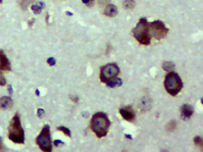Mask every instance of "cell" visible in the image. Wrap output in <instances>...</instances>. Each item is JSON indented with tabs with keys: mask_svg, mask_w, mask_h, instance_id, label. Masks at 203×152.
Returning a JSON list of instances; mask_svg holds the SVG:
<instances>
[{
	"mask_svg": "<svg viewBox=\"0 0 203 152\" xmlns=\"http://www.w3.org/2000/svg\"><path fill=\"white\" fill-rule=\"evenodd\" d=\"M44 114H45V111L43 109H42V108L38 109V110H37V115H38L39 117H42V116Z\"/></svg>",
	"mask_w": 203,
	"mask_h": 152,
	"instance_id": "cell-25",
	"label": "cell"
},
{
	"mask_svg": "<svg viewBox=\"0 0 203 152\" xmlns=\"http://www.w3.org/2000/svg\"><path fill=\"white\" fill-rule=\"evenodd\" d=\"M2 0H0V3H1V2H2Z\"/></svg>",
	"mask_w": 203,
	"mask_h": 152,
	"instance_id": "cell-31",
	"label": "cell"
},
{
	"mask_svg": "<svg viewBox=\"0 0 203 152\" xmlns=\"http://www.w3.org/2000/svg\"><path fill=\"white\" fill-rule=\"evenodd\" d=\"M134 37L142 45H147L150 44L151 36L149 32V22L146 18H142L139 20L136 27L132 31Z\"/></svg>",
	"mask_w": 203,
	"mask_h": 152,
	"instance_id": "cell-2",
	"label": "cell"
},
{
	"mask_svg": "<svg viewBox=\"0 0 203 152\" xmlns=\"http://www.w3.org/2000/svg\"><path fill=\"white\" fill-rule=\"evenodd\" d=\"M111 0H98V2L100 5H104L108 4Z\"/></svg>",
	"mask_w": 203,
	"mask_h": 152,
	"instance_id": "cell-24",
	"label": "cell"
},
{
	"mask_svg": "<svg viewBox=\"0 0 203 152\" xmlns=\"http://www.w3.org/2000/svg\"><path fill=\"white\" fill-rule=\"evenodd\" d=\"M11 64L3 51L0 50V72L11 71Z\"/></svg>",
	"mask_w": 203,
	"mask_h": 152,
	"instance_id": "cell-9",
	"label": "cell"
},
{
	"mask_svg": "<svg viewBox=\"0 0 203 152\" xmlns=\"http://www.w3.org/2000/svg\"><path fill=\"white\" fill-rule=\"evenodd\" d=\"M34 0H21L20 1V5H21V8L23 9H25L28 7V5H30L32 2H33Z\"/></svg>",
	"mask_w": 203,
	"mask_h": 152,
	"instance_id": "cell-17",
	"label": "cell"
},
{
	"mask_svg": "<svg viewBox=\"0 0 203 152\" xmlns=\"http://www.w3.org/2000/svg\"><path fill=\"white\" fill-rule=\"evenodd\" d=\"M67 14H69V15H72V13H70V12H67Z\"/></svg>",
	"mask_w": 203,
	"mask_h": 152,
	"instance_id": "cell-30",
	"label": "cell"
},
{
	"mask_svg": "<svg viewBox=\"0 0 203 152\" xmlns=\"http://www.w3.org/2000/svg\"><path fill=\"white\" fill-rule=\"evenodd\" d=\"M42 9V7L40 6V5H32V10L33 11V12L35 13V14H39V13H41Z\"/></svg>",
	"mask_w": 203,
	"mask_h": 152,
	"instance_id": "cell-20",
	"label": "cell"
},
{
	"mask_svg": "<svg viewBox=\"0 0 203 152\" xmlns=\"http://www.w3.org/2000/svg\"><path fill=\"white\" fill-rule=\"evenodd\" d=\"M149 32L151 37L160 40L165 38L168 33V29L162 21H155L149 23Z\"/></svg>",
	"mask_w": 203,
	"mask_h": 152,
	"instance_id": "cell-7",
	"label": "cell"
},
{
	"mask_svg": "<svg viewBox=\"0 0 203 152\" xmlns=\"http://www.w3.org/2000/svg\"><path fill=\"white\" fill-rule=\"evenodd\" d=\"M135 6V2L134 0H125L123 2V7L126 9H132Z\"/></svg>",
	"mask_w": 203,
	"mask_h": 152,
	"instance_id": "cell-16",
	"label": "cell"
},
{
	"mask_svg": "<svg viewBox=\"0 0 203 152\" xmlns=\"http://www.w3.org/2000/svg\"><path fill=\"white\" fill-rule=\"evenodd\" d=\"M175 67V64L172 62H170V61H165L162 64V69L165 71H170L171 70H173Z\"/></svg>",
	"mask_w": 203,
	"mask_h": 152,
	"instance_id": "cell-14",
	"label": "cell"
},
{
	"mask_svg": "<svg viewBox=\"0 0 203 152\" xmlns=\"http://www.w3.org/2000/svg\"><path fill=\"white\" fill-rule=\"evenodd\" d=\"M194 109L190 104H183L181 107V117L184 120H187V119H189L191 116L193 114Z\"/></svg>",
	"mask_w": 203,
	"mask_h": 152,
	"instance_id": "cell-10",
	"label": "cell"
},
{
	"mask_svg": "<svg viewBox=\"0 0 203 152\" xmlns=\"http://www.w3.org/2000/svg\"><path fill=\"white\" fill-rule=\"evenodd\" d=\"M54 145L57 146V147H59L60 145H64V143L62 141H60V140H55L54 141Z\"/></svg>",
	"mask_w": 203,
	"mask_h": 152,
	"instance_id": "cell-26",
	"label": "cell"
},
{
	"mask_svg": "<svg viewBox=\"0 0 203 152\" xmlns=\"http://www.w3.org/2000/svg\"><path fill=\"white\" fill-rule=\"evenodd\" d=\"M13 101L10 97L8 96H3L2 98H0V108L6 110L10 108L12 106Z\"/></svg>",
	"mask_w": 203,
	"mask_h": 152,
	"instance_id": "cell-11",
	"label": "cell"
},
{
	"mask_svg": "<svg viewBox=\"0 0 203 152\" xmlns=\"http://www.w3.org/2000/svg\"><path fill=\"white\" fill-rule=\"evenodd\" d=\"M117 8L114 5H107L104 9V15L107 17H114L117 15Z\"/></svg>",
	"mask_w": 203,
	"mask_h": 152,
	"instance_id": "cell-12",
	"label": "cell"
},
{
	"mask_svg": "<svg viewBox=\"0 0 203 152\" xmlns=\"http://www.w3.org/2000/svg\"><path fill=\"white\" fill-rule=\"evenodd\" d=\"M119 113L122 117L127 121L132 122L135 119V113L132 106H126L119 110Z\"/></svg>",
	"mask_w": 203,
	"mask_h": 152,
	"instance_id": "cell-8",
	"label": "cell"
},
{
	"mask_svg": "<svg viewBox=\"0 0 203 152\" xmlns=\"http://www.w3.org/2000/svg\"><path fill=\"white\" fill-rule=\"evenodd\" d=\"M47 62H48V64H49L50 66H54V64H56V60L54 59V58H53V57H51V58H49L47 60Z\"/></svg>",
	"mask_w": 203,
	"mask_h": 152,
	"instance_id": "cell-21",
	"label": "cell"
},
{
	"mask_svg": "<svg viewBox=\"0 0 203 152\" xmlns=\"http://www.w3.org/2000/svg\"><path fill=\"white\" fill-rule=\"evenodd\" d=\"M36 144L42 151L45 152H50L52 150L51 145V134H50V127L48 125L44 126L36 138Z\"/></svg>",
	"mask_w": 203,
	"mask_h": 152,
	"instance_id": "cell-5",
	"label": "cell"
},
{
	"mask_svg": "<svg viewBox=\"0 0 203 152\" xmlns=\"http://www.w3.org/2000/svg\"><path fill=\"white\" fill-rule=\"evenodd\" d=\"M82 2L88 6H92L94 5V0H82Z\"/></svg>",
	"mask_w": 203,
	"mask_h": 152,
	"instance_id": "cell-22",
	"label": "cell"
},
{
	"mask_svg": "<svg viewBox=\"0 0 203 152\" xmlns=\"http://www.w3.org/2000/svg\"><path fill=\"white\" fill-rule=\"evenodd\" d=\"M57 130H58L59 131L63 132V133H64V134H65L67 136H69V137H71V132H70V130H69L68 128H67V127H59L58 128H57Z\"/></svg>",
	"mask_w": 203,
	"mask_h": 152,
	"instance_id": "cell-18",
	"label": "cell"
},
{
	"mask_svg": "<svg viewBox=\"0 0 203 152\" xmlns=\"http://www.w3.org/2000/svg\"><path fill=\"white\" fill-rule=\"evenodd\" d=\"M70 98H71L72 101H74V102H78V101H79V98H78L77 96H71Z\"/></svg>",
	"mask_w": 203,
	"mask_h": 152,
	"instance_id": "cell-27",
	"label": "cell"
},
{
	"mask_svg": "<svg viewBox=\"0 0 203 152\" xmlns=\"http://www.w3.org/2000/svg\"><path fill=\"white\" fill-rule=\"evenodd\" d=\"M1 142L2 141H1V138H0V151L2 149V143H1Z\"/></svg>",
	"mask_w": 203,
	"mask_h": 152,
	"instance_id": "cell-29",
	"label": "cell"
},
{
	"mask_svg": "<svg viewBox=\"0 0 203 152\" xmlns=\"http://www.w3.org/2000/svg\"><path fill=\"white\" fill-rule=\"evenodd\" d=\"M165 90L171 95H177L183 88V82L177 73L169 72L164 80Z\"/></svg>",
	"mask_w": 203,
	"mask_h": 152,
	"instance_id": "cell-4",
	"label": "cell"
},
{
	"mask_svg": "<svg viewBox=\"0 0 203 152\" xmlns=\"http://www.w3.org/2000/svg\"><path fill=\"white\" fill-rule=\"evenodd\" d=\"M8 138L13 142L22 144L24 142V131L18 114L13 117L8 127Z\"/></svg>",
	"mask_w": 203,
	"mask_h": 152,
	"instance_id": "cell-3",
	"label": "cell"
},
{
	"mask_svg": "<svg viewBox=\"0 0 203 152\" xmlns=\"http://www.w3.org/2000/svg\"><path fill=\"white\" fill-rule=\"evenodd\" d=\"M110 124V120L103 112L96 113L91 119V129L98 138L106 136Z\"/></svg>",
	"mask_w": 203,
	"mask_h": 152,
	"instance_id": "cell-1",
	"label": "cell"
},
{
	"mask_svg": "<svg viewBox=\"0 0 203 152\" xmlns=\"http://www.w3.org/2000/svg\"><path fill=\"white\" fill-rule=\"evenodd\" d=\"M120 70L118 65L114 63H110L103 66L100 71V80L102 83H106L119 75Z\"/></svg>",
	"mask_w": 203,
	"mask_h": 152,
	"instance_id": "cell-6",
	"label": "cell"
},
{
	"mask_svg": "<svg viewBox=\"0 0 203 152\" xmlns=\"http://www.w3.org/2000/svg\"><path fill=\"white\" fill-rule=\"evenodd\" d=\"M106 86L110 87V88H114V87H118L122 85V81L120 78L119 77H116L113 80H110L108 83H106Z\"/></svg>",
	"mask_w": 203,
	"mask_h": 152,
	"instance_id": "cell-13",
	"label": "cell"
},
{
	"mask_svg": "<svg viewBox=\"0 0 203 152\" xmlns=\"http://www.w3.org/2000/svg\"><path fill=\"white\" fill-rule=\"evenodd\" d=\"M194 143L196 146L199 148H202L203 146V142H202V139L200 136H196L194 138Z\"/></svg>",
	"mask_w": 203,
	"mask_h": 152,
	"instance_id": "cell-19",
	"label": "cell"
},
{
	"mask_svg": "<svg viewBox=\"0 0 203 152\" xmlns=\"http://www.w3.org/2000/svg\"><path fill=\"white\" fill-rule=\"evenodd\" d=\"M6 84V80L4 77V76H2V74H0V86H5Z\"/></svg>",
	"mask_w": 203,
	"mask_h": 152,
	"instance_id": "cell-23",
	"label": "cell"
},
{
	"mask_svg": "<svg viewBox=\"0 0 203 152\" xmlns=\"http://www.w3.org/2000/svg\"><path fill=\"white\" fill-rule=\"evenodd\" d=\"M8 90H9L10 94H11V93H12V89H11V86H8Z\"/></svg>",
	"mask_w": 203,
	"mask_h": 152,
	"instance_id": "cell-28",
	"label": "cell"
},
{
	"mask_svg": "<svg viewBox=\"0 0 203 152\" xmlns=\"http://www.w3.org/2000/svg\"><path fill=\"white\" fill-rule=\"evenodd\" d=\"M177 128V122L175 120H171L168 122L165 126V129L167 131H173Z\"/></svg>",
	"mask_w": 203,
	"mask_h": 152,
	"instance_id": "cell-15",
	"label": "cell"
}]
</instances>
